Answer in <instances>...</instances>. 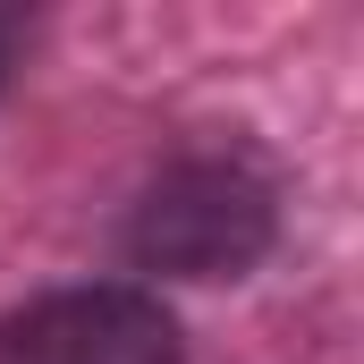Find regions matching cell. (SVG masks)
I'll list each match as a JSON object with an SVG mask.
<instances>
[{
	"instance_id": "7a4b0ae2",
	"label": "cell",
	"mask_w": 364,
	"mask_h": 364,
	"mask_svg": "<svg viewBox=\"0 0 364 364\" xmlns=\"http://www.w3.org/2000/svg\"><path fill=\"white\" fill-rule=\"evenodd\" d=\"M0 364H178V322L144 288H60L0 314Z\"/></svg>"
},
{
	"instance_id": "3957f363",
	"label": "cell",
	"mask_w": 364,
	"mask_h": 364,
	"mask_svg": "<svg viewBox=\"0 0 364 364\" xmlns=\"http://www.w3.org/2000/svg\"><path fill=\"white\" fill-rule=\"evenodd\" d=\"M17 34H26V26H17V17H0V77H9V51H17Z\"/></svg>"
},
{
	"instance_id": "6da1fadb",
	"label": "cell",
	"mask_w": 364,
	"mask_h": 364,
	"mask_svg": "<svg viewBox=\"0 0 364 364\" xmlns=\"http://www.w3.org/2000/svg\"><path fill=\"white\" fill-rule=\"evenodd\" d=\"M263 246H272V178L229 153L170 161L127 220V255L170 279H237Z\"/></svg>"
}]
</instances>
